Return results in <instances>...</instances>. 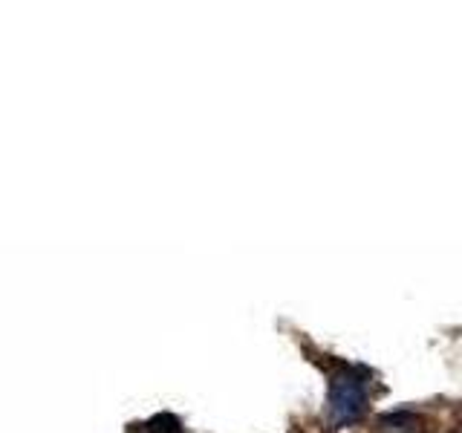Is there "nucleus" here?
Masks as SVG:
<instances>
[{"label": "nucleus", "instance_id": "3", "mask_svg": "<svg viewBox=\"0 0 462 433\" xmlns=\"http://www.w3.org/2000/svg\"><path fill=\"white\" fill-rule=\"evenodd\" d=\"M144 433H185L182 430V422L177 416H171V413H159L153 416L148 425H144Z\"/></svg>", "mask_w": 462, "mask_h": 433}, {"label": "nucleus", "instance_id": "1", "mask_svg": "<svg viewBox=\"0 0 462 433\" xmlns=\"http://www.w3.org/2000/svg\"><path fill=\"white\" fill-rule=\"evenodd\" d=\"M367 410V373L341 367L329 379V422L336 428L356 425Z\"/></svg>", "mask_w": 462, "mask_h": 433}, {"label": "nucleus", "instance_id": "2", "mask_svg": "<svg viewBox=\"0 0 462 433\" xmlns=\"http://www.w3.org/2000/svg\"><path fill=\"white\" fill-rule=\"evenodd\" d=\"M419 419L416 413H408V410H396V413H384V416H379V430L382 433H413V430H419Z\"/></svg>", "mask_w": 462, "mask_h": 433}]
</instances>
